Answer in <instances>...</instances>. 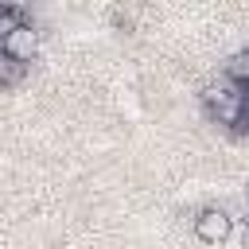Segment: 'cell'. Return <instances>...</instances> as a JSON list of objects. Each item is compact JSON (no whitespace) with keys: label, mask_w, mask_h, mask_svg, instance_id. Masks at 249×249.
I'll return each mask as SVG.
<instances>
[{"label":"cell","mask_w":249,"mask_h":249,"mask_svg":"<svg viewBox=\"0 0 249 249\" xmlns=\"http://www.w3.org/2000/svg\"><path fill=\"white\" fill-rule=\"evenodd\" d=\"M202 105H206V113H210L218 124L241 128V124H245V109H249V86L230 82V78L222 74V82H214V86L202 89Z\"/></svg>","instance_id":"1"},{"label":"cell","mask_w":249,"mask_h":249,"mask_svg":"<svg viewBox=\"0 0 249 249\" xmlns=\"http://www.w3.org/2000/svg\"><path fill=\"white\" fill-rule=\"evenodd\" d=\"M230 233H233V218H230L226 210H218V206H206V210L195 218V237H198L202 245H222Z\"/></svg>","instance_id":"2"},{"label":"cell","mask_w":249,"mask_h":249,"mask_svg":"<svg viewBox=\"0 0 249 249\" xmlns=\"http://www.w3.org/2000/svg\"><path fill=\"white\" fill-rule=\"evenodd\" d=\"M0 51L31 66V58L39 54V31H35V27H31V23L23 19V23L16 27V31H8V35H0Z\"/></svg>","instance_id":"3"},{"label":"cell","mask_w":249,"mask_h":249,"mask_svg":"<svg viewBox=\"0 0 249 249\" xmlns=\"http://www.w3.org/2000/svg\"><path fill=\"white\" fill-rule=\"evenodd\" d=\"M230 82H241V86H249V51H237V54H230V62H226V70H222Z\"/></svg>","instance_id":"4"},{"label":"cell","mask_w":249,"mask_h":249,"mask_svg":"<svg viewBox=\"0 0 249 249\" xmlns=\"http://www.w3.org/2000/svg\"><path fill=\"white\" fill-rule=\"evenodd\" d=\"M23 70H27V62H19V58H12V54H0V82H4V86H16V82L23 78Z\"/></svg>","instance_id":"5"},{"label":"cell","mask_w":249,"mask_h":249,"mask_svg":"<svg viewBox=\"0 0 249 249\" xmlns=\"http://www.w3.org/2000/svg\"><path fill=\"white\" fill-rule=\"evenodd\" d=\"M23 23V16H19V8L16 4H4V12H0V35H8V31H16Z\"/></svg>","instance_id":"6"}]
</instances>
